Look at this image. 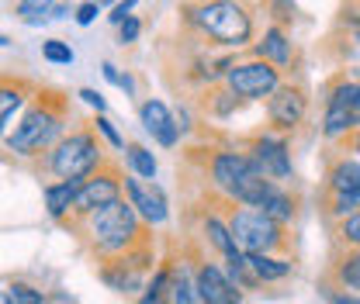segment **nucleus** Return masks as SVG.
I'll list each match as a JSON object with an SVG mask.
<instances>
[{
	"mask_svg": "<svg viewBox=\"0 0 360 304\" xmlns=\"http://www.w3.org/2000/svg\"><path fill=\"white\" fill-rule=\"evenodd\" d=\"M184 14H187V25L212 45L243 48L257 39V18H253L250 0H198L184 7Z\"/></svg>",
	"mask_w": 360,
	"mask_h": 304,
	"instance_id": "f257e3e1",
	"label": "nucleus"
},
{
	"mask_svg": "<svg viewBox=\"0 0 360 304\" xmlns=\"http://www.w3.org/2000/svg\"><path fill=\"white\" fill-rule=\"evenodd\" d=\"M66 118H70V100L59 90L35 93V104L25 111L21 125L4 135L7 152H14V156H42V152H52V145L63 138Z\"/></svg>",
	"mask_w": 360,
	"mask_h": 304,
	"instance_id": "f03ea898",
	"label": "nucleus"
},
{
	"mask_svg": "<svg viewBox=\"0 0 360 304\" xmlns=\"http://www.w3.org/2000/svg\"><path fill=\"white\" fill-rule=\"evenodd\" d=\"M84 228H87L90 249L101 260H115V256H125V253H132L139 246H149L146 242V221L139 218L132 201H125V197H118L108 208L87 215Z\"/></svg>",
	"mask_w": 360,
	"mask_h": 304,
	"instance_id": "7ed1b4c3",
	"label": "nucleus"
},
{
	"mask_svg": "<svg viewBox=\"0 0 360 304\" xmlns=\"http://www.w3.org/2000/svg\"><path fill=\"white\" fill-rule=\"evenodd\" d=\"M208 176H212V187L222 194L225 201L232 204H243V208H260L274 194V180L257 170V163L250 159V152H239V149H219L212 152L208 159Z\"/></svg>",
	"mask_w": 360,
	"mask_h": 304,
	"instance_id": "20e7f679",
	"label": "nucleus"
},
{
	"mask_svg": "<svg viewBox=\"0 0 360 304\" xmlns=\"http://www.w3.org/2000/svg\"><path fill=\"white\" fill-rule=\"evenodd\" d=\"M101 166H104V156H101V142H97L94 125H80V128L66 131L45 159V170L59 180H87Z\"/></svg>",
	"mask_w": 360,
	"mask_h": 304,
	"instance_id": "39448f33",
	"label": "nucleus"
},
{
	"mask_svg": "<svg viewBox=\"0 0 360 304\" xmlns=\"http://www.w3.org/2000/svg\"><path fill=\"white\" fill-rule=\"evenodd\" d=\"M229 228H232V239L243 253H277L284 249V225L274 221L270 215H264L260 208H232L229 215Z\"/></svg>",
	"mask_w": 360,
	"mask_h": 304,
	"instance_id": "423d86ee",
	"label": "nucleus"
},
{
	"mask_svg": "<svg viewBox=\"0 0 360 304\" xmlns=\"http://www.w3.org/2000/svg\"><path fill=\"white\" fill-rule=\"evenodd\" d=\"M222 84L232 90L239 100H264V97H270L284 80H281V70H277L274 62L253 55V59H246V62H236V66L225 73Z\"/></svg>",
	"mask_w": 360,
	"mask_h": 304,
	"instance_id": "0eeeda50",
	"label": "nucleus"
},
{
	"mask_svg": "<svg viewBox=\"0 0 360 304\" xmlns=\"http://www.w3.org/2000/svg\"><path fill=\"white\" fill-rule=\"evenodd\" d=\"M149 270H153V249L149 246H139V249L125 253V256H115V260L101 263V280L111 291H118V294H139L149 284L146 280Z\"/></svg>",
	"mask_w": 360,
	"mask_h": 304,
	"instance_id": "6e6552de",
	"label": "nucleus"
},
{
	"mask_svg": "<svg viewBox=\"0 0 360 304\" xmlns=\"http://www.w3.org/2000/svg\"><path fill=\"white\" fill-rule=\"evenodd\" d=\"M125 190V176L118 173L115 166H101L97 173H90L80 183V194H77V204H73V218H87L101 208H108L111 201H118Z\"/></svg>",
	"mask_w": 360,
	"mask_h": 304,
	"instance_id": "1a4fd4ad",
	"label": "nucleus"
},
{
	"mask_svg": "<svg viewBox=\"0 0 360 304\" xmlns=\"http://www.w3.org/2000/svg\"><path fill=\"white\" fill-rule=\"evenodd\" d=\"M309 118V90L302 84H281L267 97V121L274 131H295Z\"/></svg>",
	"mask_w": 360,
	"mask_h": 304,
	"instance_id": "9d476101",
	"label": "nucleus"
},
{
	"mask_svg": "<svg viewBox=\"0 0 360 304\" xmlns=\"http://www.w3.org/2000/svg\"><path fill=\"white\" fill-rule=\"evenodd\" d=\"M246 152L257 163V170L267 176V180H274V183L291 180V173H295V166H291V145H288L284 135H257V138H250Z\"/></svg>",
	"mask_w": 360,
	"mask_h": 304,
	"instance_id": "9b49d317",
	"label": "nucleus"
},
{
	"mask_svg": "<svg viewBox=\"0 0 360 304\" xmlns=\"http://www.w3.org/2000/svg\"><path fill=\"white\" fill-rule=\"evenodd\" d=\"M125 197L132 201V208L139 211V218L146 225H163L170 218V204H167V194L153 183V180H142V176H125Z\"/></svg>",
	"mask_w": 360,
	"mask_h": 304,
	"instance_id": "f8f14e48",
	"label": "nucleus"
},
{
	"mask_svg": "<svg viewBox=\"0 0 360 304\" xmlns=\"http://www.w3.org/2000/svg\"><path fill=\"white\" fill-rule=\"evenodd\" d=\"M194 287H198L201 304H243V291L229 280V273L219 263H198Z\"/></svg>",
	"mask_w": 360,
	"mask_h": 304,
	"instance_id": "ddd939ff",
	"label": "nucleus"
},
{
	"mask_svg": "<svg viewBox=\"0 0 360 304\" xmlns=\"http://www.w3.org/2000/svg\"><path fill=\"white\" fill-rule=\"evenodd\" d=\"M139 121H142V128L149 131L163 149H174L180 142V128H184V125H177L174 111H170L163 100H156V97H149V100L139 104Z\"/></svg>",
	"mask_w": 360,
	"mask_h": 304,
	"instance_id": "4468645a",
	"label": "nucleus"
},
{
	"mask_svg": "<svg viewBox=\"0 0 360 304\" xmlns=\"http://www.w3.org/2000/svg\"><path fill=\"white\" fill-rule=\"evenodd\" d=\"M253 55L274 62L277 70H288V66L295 62V42H291V35H288L281 25H267L264 35L253 42Z\"/></svg>",
	"mask_w": 360,
	"mask_h": 304,
	"instance_id": "2eb2a0df",
	"label": "nucleus"
},
{
	"mask_svg": "<svg viewBox=\"0 0 360 304\" xmlns=\"http://www.w3.org/2000/svg\"><path fill=\"white\" fill-rule=\"evenodd\" d=\"M80 183H84V180H56V183H45L42 197H45V211H49V218L63 221V218L73 215Z\"/></svg>",
	"mask_w": 360,
	"mask_h": 304,
	"instance_id": "dca6fc26",
	"label": "nucleus"
},
{
	"mask_svg": "<svg viewBox=\"0 0 360 304\" xmlns=\"http://www.w3.org/2000/svg\"><path fill=\"white\" fill-rule=\"evenodd\" d=\"M326 190L329 194H354V197H360V159L357 156H350V159L343 156V159H336L329 166Z\"/></svg>",
	"mask_w": 360,
	"mask_h": 304,
	"instance_id": "f3484780",
	"label": "nucleus"
},
{
	"mask_svg": "<svg viewBox=\"0 0 360 304\" xmlns=\"http://www.w3.org/2000/svg\"><path fill=\"white\" fill-rule=\"evenodd\" d=\"M174 284H177V266H170V263L156 266L146 291L139 294V304H174Z\"/></svg>",
	"mask_w": 360,
	"mask_h": 304,
	"instance_id": "a211bd4d",
	"label": "nucleus"
},
{
	"mask_svg": "<svg viewBox=\"0 0 360 304\" xmlns=\"http://www.w3.org/2000/svg\"><path fill=\"white\" fill-rule=\"evenodd\" d=\"M246 260H250V270L257 273V280H260V284L284 280V277L291 273V263L281 260V256H274V253H246Z\"/></svg>",
	"mask_w": 360,
	"mask_h": 304,
	"instance_id": "6ab92c4d",
	"label": "nucleus"
},
{
	"mask_svg": "<svg viewBox=\"0 0 360 304\" xmlns=\"http://www.w3.org/2000/svg\"><path fill=\"white\" fill-rule=\"evenodd\" d=\"M354 128H360V114L347 107H329L326 104V118H322V135L326 138H347Z\"/></svg>",
	"mask_w": 360,
	"mask_h": 304,
	"instance_id": "aec40b11",
	"label": "nucleus"
},
{
	"mask_svg": "<svg viewBox=\"0 0 360 304\" xmlns=\"http://www.w3.org/2000/svg\"><path fill=\"white\" fill-rule=\"evenodd\" d=\"M59 0H14V18L28 28H39L45 21H52V7Z\"/></svg>",
	"mask_w": 360,
	"mask_h": 304,
	"instance_id": "412c9836",
	"label": "nucleus"
},
{
	"mask_svg": "<svg viewBox=\"0 0 360 304\" xmlns=\"http://www.w3.org/2000/svg\"><path fill=\"white\" fill-rule=\"evenodd\" d=\"M326 104L329 107H347V111H354V114H360V80H336L333 87H329V97H326Z\"/></svg>",
	"mask_w": 360,
	"mask_h": 304,
	"instance_id": "4be33fe9",
	"label": "nucleus"
},
{
	"mask_svg": "<svg viewBox=\"0 0 360 304\" xmlns=\"http://www.w3.org/2000/svg\"><path fill=\"white\" fill-rule=\"evenodd\" d=\"M201 232H205V239H208V246L212 249H219L222 256H229L232 249H236V239H232V228H229V221H222V218L208 215L205 221H201Z\"/></svg>",
	"mask_w": 360,
	"mask_h": 304,
	"instance_id": "5701e85b",
	"label": "nucleus"
},
{
	"mask_svg": "<svg viewBox=\"0 0 360 304\" xmlns=\"http://www.w3.org/2000/svg\"><path fill=\"white\" fill-rule=\"evenodd\" d=\"M333 277H336L340 291H350V294H360V249H350V253H347L343 260L336 263Z\"/></svg>",
	"mask_w": 360,
	"mask_h": 304,
	"instance_id": "b1692460",
	"label": "nucleus"
},
{
	"mask_svg": "<svg viewBox=\"0 0 360 304\" xmlns=\"http://www.w3.org/2000/svg\"><path fill=\"white\" fill-rule=\"evenodd\" d=\"M125 159H129V166H132L135 176H142V180H156V170H160V163H156V156L146 149V145H139V142H129L125 145Z\"/></svg>",
	"mask_w": 360,
	"mask_h": 304,
	"instance_id": "393cba45",
	"label": "nucleus"
},
{
	"mask_svg": "<svg viewBox=\"0 0 360 304\" xmlns=\"http://www.w3.org/2000/svg\"><path fill=\"white\" fill-rule=\"evenodd\" d=\"M260 211L270 215L274 221H281V225H288V221H295V197H291V194H284L281 187H274V194L260 204Z\"/></svg>",
	"mask_w": 360,
	"mask_h": 304,
	"instance_id": "a878e982",
	"label": "nucleus"
},
{
	"mask_svg": "<svg viewBox=\"0 0 360 304\" xmlns=\"http://www.w3.org/2000/svg\"><path fill=\"white\" fill-rule=\"evenodd\" d=\"M0 304H49V298H45L39 287L14 280V284H7V287H4V294H0Z\"/></svg>",
	"mask_w": 360,
	"mask_h": 304,
	"instance_id": "bb28decb",
	"label": "nucleus"
},
{
	"mask_svg": "<svg viewBox=\"0 0 360 304\" xmlns=\"http://www.w3.org/2000/svg\"><path fill=\"white\" fill-rule=\"evenodd\" d=\"M21 100H25V87H11V80H4V90H0V121H4V128L11 125V118H14V111L21 107Z\"/></svg>",
	"mask_w": 360,
	"mask_h": 304,
	"instance_id": "cd10ccee",
	"label": "nucleus"
},
{
	"mask_svg": "<svg viewBox=\"0 0 360 304\" xmlns=\"http://www.w3.org/2000/svg\"><path fill=\"white\" fill-rule=\"evenodd\" d=\"M42 59L52 62V66H73L77 52L70 48V42H63V39H49V42H42Z\"/></svg>",
	"mask_w": 360,
	"mask_h": 304,
	"instance_id": "c85d7f7f",
	"label": "nucleus"
},
{
	"mask_svg": "<svg viewBox=\"0 0 360 304\" xmlns=\"http://www.w3.org/2000/svg\"><path fill=\"white\" fill-rule=\"evenodd\" d=\"M336 239L347 249H360V208L354 215H347L343 221H336Z\"/></svg>",
	"mask_w": 360,
	"mask_h": 304,
	"instance_id": "c756f323",
	"label": "nucleus"
},
{
	"mask_svg": "<svg viewBox=\"0 0 360 304\" xmlns=\"http://www.w3.org/2000/svg\"><path fill=\"white\" fill-rule=\"evenodd\" d=\"M174 304H201L198 298V287H194V277L177 266V284H174Z\"/></svg>",
	"mask_w": 360,
	"mask_h": 304,
	"instance_id": "7c9ffc66",
	"label": "nucleus"
},
{
	"mask_svg": "<svg viewBox=\"0 0 360 304\" xmlns=\"http://www.w3.org/2000/svg\"><path fill=\"white\" fill-rule=\"evenodd\" d=\"M208 104H212V114L225 118V114H232V111H236V107H239L243 100H239V97H236V93H232V90L222 84V90H215V93L208 97Z\"/></svg>",
	"mask_w": 360,
	"mask_h": 304,
	"instance_id": "2f4dec72",
	"label": "nucleus"
},
{
	"mask_svg": "<svg viewBox=\"0 0 360 304\" xmlns=\"http://www.w3.org/2000/svg\"><path fill=\"white\" fill-rule=\"evenodd\" d=\"M90 125L97 128V135H104V138H108V142H111L115 149H125V145H129V142H125V135H122V131L115 128V125H111V121H108L104 114H97V118H94Z\"/></svg>",
	"mask_w": 360,
	"mask_h": 304,
	"instance_id": "473e14b6",
	"label": "nucleus"
},
{
	"mask_svg": "<svg viewBox=\"0 0 360 304\" xmlns=\"http://www.w3.org/2000/svg\"><path fill=\"white\" fill-rule=\"evenodd\" d=\"M97 14H101V4L97 0H87V4H80V7H73V21L80 25V28H87L97 21Z\"/></svg>",
	"mask_w": 360,
	"mask_h": 304,
	"instance_id": "72a5a7b5",
	"label": "nucleus"
},
{
	"mask_svg": "<svg viewBox=\"0 0 360 304\" xmlns=\"http://www.w3.org/2000/svg\"><path fill=\"white\" fill-rule=\"evenodd\" d=\"M139 35H142V21H139L135 14L125 21V25H118V42H122V45L139 42Z\"/></svg>",
	"mask_w": 360,
	"mask_h": 304,
	"instance_id": "f704fd0d",
	"label": "nucleus"
},
{
	"mask_svg": "<svg viewBox=\"0 0 360 304\" xmlns=\"http://www.w3.org/2000/svg\"><path fill=\"white\" fill-rule=\"evenodd\" d=\"M135 4H139V0H118V4L111 7V14H108V21H111V25H125V21L132 18Z\"/></svg>",
	"mask_w": 360,
	"mask_h": 304,
	"instance_id": "c9c22d12",
	"label": "nucleus"
},
{
	"mask_svg": "<svg viewBox=\"0 0 360 304\" xmlns=\"http://www.w3.org/2000/svg\"><path fill=\"white\" fill-rule=\"evenodd\" d=\"M77 97H80L87 107H94L97 114H104V111H108V100H104V97H101L94 87H80V90H77Z\"/></svg>",
	"mask_w": 360,
	"mask_h": 304,
	"instance_id": "e433bc0d",
	"label": "nucleus"
},
{
	"mask_svg": "<svg viewBox=\"0 0 360 304\" xmlns=\"http://www.w3.org/2000/svg\"><path fill=\"white\" fill-rule=\"evenodd\" d=\"M101 73H104V80H108V84L122 87V77H125V73H118V66H115V62H104V66H101Z\"/></svg>",
	"mask_w": 360,
	"mask_h": 304,
	"instance_id": "4c0bfd02",
	"label": "nucleus"
},
{
	"mask_svg": "<svg viewBox=\"0 0 360 304\" xmlns=\"http://www.w3.org/2000/svg\"><path fill=\"white\" fill-rule=\"evenodd\" d=\"M329 304H360V298H354L350 291L340 294V291H329Z\"/></svg>",
	"mask_w": 360,
	"mask_h": 304,
	"instance_id": "58836bf2",
	"label": "nucleus"
},
{
	"mask_svg": "<svg viewBox=\"0 0 360 304\" xmlns=\"http://www.w3.org/2000/svg\"><path fill=\"white\" fill-rule=\"evenodd\" d=\"M343 145H347V149H350V152H354V156H357V159H360V128H354V131H350V135L343 138Z\"/></svg>",
	"mask_w": 360,
	"mask_h": 304,
	"instance_id": "ea45409f",
	"label": "nucleus"
},
{
	"mask_svg": "<svg viewBox=\"0 0 360 304\" xmlns=\"http://www.w3.org/2000/svg\"><path fill=\"white\" fill-rule=\"evenodd\" d=\"M66 14H70V4H56V7H52V21H56V18H66Z\"/></svg>",
	"mask_w": 360,
	"mask_h": 304,
	"instance_id": "a19ab883",
	"label": "nucleus"
},
{
	"mask_svg": "<svg viewBox=\"0 0 360 304\" xmlns=\"http://www.w3.org/2000/svg\"><path fill=\"white\" fill-rule=\"evenodd\" d=\"M49 304H73L66 294H56V298H49Z\"/></svg>",
	"mask_w": 360,
	"mask_h": 304,
	"instance_id": "79ce46f5",
	"label": "nucleus"
},
{
	"mask_svg": "<svg viewBox=\"0 0 360 304\" xmlns=\"http://www.w3.org/2000/svg\"><path fill=\"white\" fill-rule=\"evenodd\" d=\"M97 4H101V7H115L118 0H97Z\"/></svg>",
	"mask_w": 360,
	"mask_h": 304,
	"instance_id": "37998d69",
	"label": "nucleus"
},
{
	"mask_svg": "<svg viewBox=\"0 0 360 304\" xmlns=\"http://www.w3.org/2000/svg\"><path fill=\"white\" fill-rule=\"evenodd\" d=\"M350 77H354V80H360V66H354V70H350Z\"/></svg>",
	"mask_w": 360,
	"mask_h": 304,
	"instance_id": "c03bdc74",
	"label": "nucleus"
},
{
	"mask_svg": "<svg viewBox=\"0 0 360 304\" xmlns=\"http://www.w3.org/2000/svg\"><path fill=\"white\" fill-rule=\"evenodd\" d=\"M354 42H357V45H360V32H354Z\"/></svg>",
	"mask_w": 360,
	"mask_h": 304,
	"instance_id": "a18cd8bd",
	"label": "nucleus"
},
{
	"mask_svg": "<svg viewBox=\"0 0 360 304\" xmlns=\"http://www.w3.org/2000/svg\"><path fill=\"white\" fill-rule=\"evenodd\" d=\"M264 4H274V0H264Z\"/></svg>",
	"mask_w": 360,
	"mask_h": 304,
	"instance_id": "49530a36",
	"label": "nucleus"
},
{
	"mask_svg": "<svg viewBox=\"0 0 360 304\" xmlns=\"http://www.w3.org/2000/svg\"><path fill=\"white\" fill-rule=\"evenodd\" d=\"M354 4H360V0H354Z\"/></svg>",
	"mask_w": 360,
	"mask_h": 304,
	"instance_id": "de8ad7c7",
	"label": "nucleus"
}]
</instances>
